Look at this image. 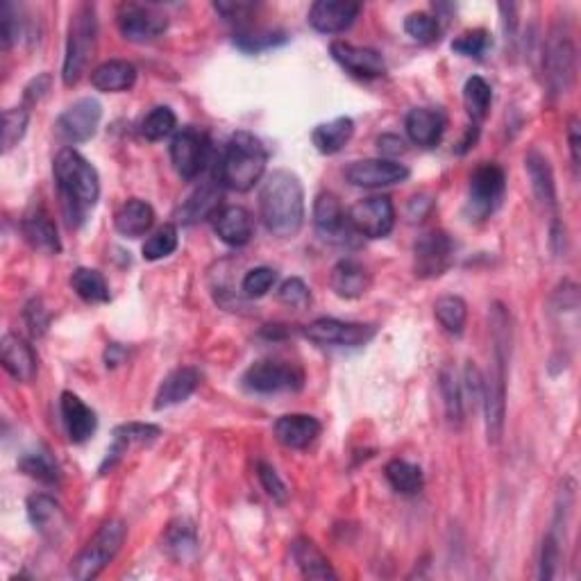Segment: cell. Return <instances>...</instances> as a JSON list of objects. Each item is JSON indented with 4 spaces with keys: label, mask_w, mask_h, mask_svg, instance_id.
I'll return each instance as SVG.
<instances>
[{
    "label": "cell",
    "mask_w": 581,
    "mask_h": 581,
    "mask_svg": "<svg viewBox=\"0 0 581 581\" xmlns=\"http://www.w3.org/2000/svg\"><path fill=\"white\" fill-rule=\"evenodd\" d=\"M155 225V212L146 200L132 198L119 207V212L114 214V227L116 232L123 234L128 239H139L143 234L150 232V227Z\"/></svg>",
    "instance_id": "cell-30"
},
{
    "label": "cell",
    "mask_w": 581,
    "mask_h": 581,
    "mask_svg": "<svg viewBox=\"0 0 581 581\" xmlns=\"http://www.w3.org/2000/svg\"><path fill=\"white\" fill-rule=\"evenodd\" d=\"M162 436V429L150 423H125L114 429V443L107 450V459L100 468V473H105L107 466L112 468L116 459H121L132 445H150Z\"/></svg>",
    "instance_id": "cell-28"
},
{
    "label": "cell",
    "mask_w": 581,
    "mask_h": 581,
    "mask_svg": "<svg viewBox=\"0 0 581 581\" xmlns=\"http://www.w3.org/2000/svg\"><path fill=\"white\" fill-rule=\"evenodd\" d=\"M445 125H448L445 114L434 107H416L404 119V130H407L411 143H416L420 148L439 146Z\"/></svg>",
    "instance_id": "cell-23"
},
{
    "label": "cell",
    "mask_w": 581,
    "mask_h": 581,
    "mask_svg": "<svg viewBox=\"0 0 581 581\" xmlns=\"http://www.w3.org/2000/svg\"><path fill=\"white\" fill-rule=\"evenodd\" d=\"M277 298H280L282 305L293 307V309H307L311 305V291L309 286L300 280V277H291L286 280L280 291H277Z\"/></svg>",
    "instance_id": "cell-51"
},
{
    "label": "cell",
    "mask_w": 581,
    "mask_h": 581,
    "mask_svg": "<svg viewBox=\"0 0 581 581\" xmlns=\"http://www.w3.org/2000/svg\"><path fill=\"white\" fill-rule=\"evenodd\" d=\"M125 536H128V527H125L123 520L105 522L96 536L84 545L78 557L73 559L71 575L78 581L96 579L107 568V563L119 554Z\"/></svg>",
    "instance_id": "cell-6"
},
{
    "label": "cell",
    "mask_w": 581,
    "mask_h": 581,
    "mask_svg": "<svg viewBox=\"0 0 581 581\" xmlns=\"http://www.w3.org/2000/svg\"><path fill=\"white\" fill-rule=\"evenodd\" d=\"M259 214L277 239H293L305 225V189L296 173L273 171L259 191Z\"/></svg>",
    "instance_id": "cell-3"
},
{
    "label": "cell",
    "mask_w": 581,
    "mask_h": 581,
    "mask_svg": "<svg viewBox=\"0 0 581 581\" xmlns=\"http://www.w3.org/2000/svg\"><path fill=\"white\" fill-rule=\"evenodd\" d=\"M218 200H221V193L212 184H205V187L196 189L189 196V200L180 207V221L182 223H196L202 221L205 216H214L218 209Z\"/></svg>",
    "instance_id": "cell-37"
},
{
    "label": "cell",
    "mask_w": 581,
    "mask_h": 581,
    "mask_svg": "<svg viewBox=\"0 0 581 581\" xmlns=\"http://www.w3.org/2000/svg\"><path fill=\"white\" fill-rule=\"evenodd\" d=\"M98 44V16L96 5L82 3L71 16L69 39H66V53L62 66V80L66 87L78 84L87 71L91 57L96 53Z\"/></svg>",
    "instance_id": "cell-5"
},
{
    "label": "cell",
    "mask_w": 581,
    "mask_h": 581,
    "mask_svg": "<svg viewBox=\"0 0 581 581\" xmlns=\"http://www.w3.org/2000/svg\"><path fill=\"white\" fill-rule=\"evenodd\" d=\"M334 62H339L345 71L361 80H375L386 73L384 57L373 48H361L345 44V41H334L330 46Z\"/></svg>",
    "instance_id": "cell-19"
},
{
    "label": "cell",
    "mask_w": 581,
    "mask_h": 581,
    "mask_svg": "<svg viewBox=\"0 0 581 581\" xmlns=\"http://www.w3.org/2000/svg\"><path fill=\"white\" fill-rule=\"evenodd\" d=\"M282 44H286L282 30H241L234 35V46L246 50V53H264V50Z\"/></svg>",
    "instance_id": "cell-42"
},
{
    "label": "cell",
    "mask_w": 581,
    "mask_h": 581,
    "mask_svg": "<svg viewBox=\"0 0 581 581\" xmlns=\"http://www.w3.org/2000/svg\"><path fill=\"white\" fill-rule=\"evenodd\" d=\"M568 143H570V155H572V166L579 168L581 162V128H579V119L572 116L570 125H568Z\"/></svg>",
    "instance_id": "cell-55"
},
{
    "label": "cell",
    "mask_w": 581,
    "mask_h": 581,
    "mask_svg": "<svg viewBox=\"0 0 581 581\" xmlns=\"http://www.w3.org/2000/svg\"><path fill=\"white\" fill-rule=\"evenodd\" d=\"M200 380H202L200 370L193 366H184L173 370V373H168L155 395V409L159 411L166 407H175V404L189 400L200 386Z\"/></svg>",
    "instance_id": "cell-26"
},
{
    "label": "cell",
    "mask_w": 581,
    "mask_h": 581,
    "mask_svg": "<svg viewBox=\"0 0 581 581\" xmlns=\"http://www.w3.org/2000/svg\"><path fill=\"white\" fill-rule=\"evenodd\" d=\"M257 477H259V484L266 491L268 498H273L275 502H280V504L286 502V498H289V491H286V484L282 482V477L277 475V470L271 466V463L259 461L257 463Z\"/></svg>",
    "instance_id": "cell-52"
},
{
    "label": "cell",
    "mask_w": 581,
    "mask_h": 581,
    "mask_svg": "<svg viewBox=\"0 0 581 581\" xmlns=\"http://www.w3.org/2000/svg\"><path fill=\"white\" fill-rule=\"evenodd\" d=\"M409 175L411 171L407 166L386 157L361 159V162H355L345 168V180H348L352 187H361V189L393 187V184L407 182Z\"/></svg>",
    "instance_id": "cell-15"
},
{
    "label": "cell",
    "mask_w": 581,
    "mask_h": 581,
    "mask_svg": "<svg viewBox=\"0 0 581 581\" xmlns=\"http://www.w3.org/2000/svg\"><path fill=\"white\" fill-rule=\"evenodd\" d=\"M477 137H479V128H477V123L468 125L466 134H463V139L459 141V148H457V153H459V155H466L468 150L473 148V143L477 141Z\"/></svg>",
    "instance_id": "cell-58"
},
{
    "label": "cell",
    "mask_w": 581,
    "mask_h": 581,
    "mask_svg": "<svg viewBox=\"0 0 581 581\" xmlns=\"http://www.w3.org/2000/svg\"><path fill=\"white\" fill-rule=\"evenodd\" d=\"M209 143L198 128H182L171 141V162L182 180H196L207 164Z\"/></svg>",
    "instance_id": "cell-14"
},
{
    "label": "cell",
    "mask_w": 581,
    "mask_h": 581,
    "mask_svg": "<svg viewBox=\"0 0 581 581\" xmlns=\"http://www.w3.org/2000/svg\"><path fill=\"white\" fill-rule=\"evenodd\" d=\"M443 402H445V414H448L450 423H461L463 420V398H461V384L454 375L450 366H445L439 375Z\"/></svg>",
    "instance_id": "cell-43"
},
{
    "label": "cell",
    "mask_w": 581,
    "mask_h": 581,
    "mask_svg": "<svg viewBox=\"0 0 581 581\" xmlns=\"http://www.w3.org/2000/svg\"><path fill=\"white\" fill-rule=\"evenodd\" d=\"M48 89H50V75L48 73L39 75V78H35L28 84V87H25V103H28V105L37 103L39 98L46 96Z\"/></svg>",
    "instance_id": "cell-56"
},
{
    "label": "cell",
    "mask_w": 581,
    "mask_h": 581,
    "mask_svg": "<svg viewBox=\"0 0 581 581\" xmlns=\"http://www.w3.org/2000/svg\"><path fill=\"white\" fill-rule=\"evenodd\" d=\"M454 261V243L443 230L423 234L414 246V271L423 280H434L448 273Z\"/></svg>",
    "instance_id": "cell-13"
},
{
    "label": "cell",
    "mask_w": 581,
    "mask_h": 581,
    "mask_svg": "<svg viewBox=\"0 0 581 581\" xmlns=\"http://www.w3.org/2000/svg\"><path fill=\"white\" fill-rule=\"evenodd\" d=\"M21 473H25L32 479H37L41 484L55 486L60 484V468L57 463L50 459L48 452H28L19 459Z\"/></svg>",
    "instance_id": "cell-41"
},
{
    "label": "cell",
    "mask_w": 581,
    "mask_h": 581,
    "mask_svg": "<svg viewBox=\"0 0 581 581\" xmlns=\"http://www.w3.org/2000/svg\"><path fill=\"white\" fill-rule=\"evenodd\" d=\"M30 112L25 107H14L7 109L3 114V150H12L16 143L25 137V130H28Z\"/></svg>",
    "instance_id": "cell-48"
},
{
    "label": "cell",
    "mask_w": 581,
    "mask_h": 581,
    "mask_svg": "<svg viewBox=\"0 0 581 581\" xmlns=\"http://www.w3.org/2000/svg\"><path fill=\"white\" fill-rule=\"evenodd\" d=\"M25 35V21L21 19L19 10L12 3L0 5V44L3 48H12L19 44Z\"/></svg>",
    "instance_id": "cell-47"
},
{
    "label": "cell",
    "mask_w": 581,
    "mask_h": 581,
    "mask_svg": "<svg viewBox=\"0 0 581 581\" xmlns=\"http://www.w3.org/2000/svg\"><path fill=\"white\" fill-rule=\"evenodd\" d=\"M352 134H355V121L350 116H339L334 121L316 125V130L311 132V141H314L318 153L336 155L348 146Z\"/></svg>",
    "instance_id": "cell-32"
},
{
    "label": "cell",
    "mask_w": 581,
    "mask_h": 581,
    "mask_svg": "<svg viewBox=\"0 0 581 581\" xmlns=\"http://www.w3.org/2000/svg\"><path fill=\"white\" fill-rule=\"evenodd\" d=\"M71 286L89 305H103V302H109V298H112L107 280L96 268H78V271H73Z\"/></svg>",
    "instance_id": "cell-36"
},
{
    "label": "cell",
    "mask_w": 581,
    "mask_h": 581,
    "mask_svg": "<svg viewBox=\"0 0 581 581\" xmlns=\"http://www.w3.org/2000/svg\"><path fill=\"white\" fill-rule=\"evenodd\" d=\"M57 193L69 227H82L100 198L98 171L78 150L62 148L53 162Z\"/></svg>",
    "instance_id": "cell-2"
},
{
    "label": "cell",
    "mask_w": 581,
    "mask_h": 581,
    "mask_svg": "<svg viewBox=\"0 0 581 581\" xmlns=\"http://www.w3.org/2000/svg\"><path fill=\"white\" fill-rule=\"evenodd\" d=\"M21 232L25 241L30 243V248H35L41 255H60L62 250L60 234H57L53 218L48 216L44 207H32L30 212L23 216Z\"/></svg>",
    "instance_id": "cell-22"
},
{
    "label": "cell",
    "mask_w": 581,
    "mask_h": 581,
    "mask_svg": "<svg viewBox=\"0 0 581 581\" xmlns=\"http://www.w3.org/2000/svg\"><path fill=\"white\" fill-rule=\"evenodd\" d=\"M134 82H137V69L125 60H109L91 71V84L105 94H121L132 89Z\"/></svg>",
    "instance_id": "cell-31"
},
{
    "label": "cell",
    "mask_w": 581,
    "mask_h": 581,
    "mask_svg": "<svg viewBox=\"0 0 581 581\" xmlns=\"http://www.w3.org/2000/svg\"><path fill=\"white\" fill-rule=\"evenodd\" d=\"M488 46H491V35L484 28L463 32L461 37L452 41L454 53L463 57H475V60H479L486 53Z\"/></svg>",
    "instance_id": "cell-49"
},
{
    "label": "cell",
    "mask_w": 581,
    "mask_h": 581,
    "mask_svg": "<svg viewBox=\"0 0 581 581\" xmlns=\"http://www.w3.org/2000/svg\"><path fill=\"white\" fill-rule=\"evenodd\" d=\"M0 361H3L5 373L16 382L28 384L37 375V355L32 345L19 334L7 332L0 341Z\"/></svg>",
    "instance_id": "cell-20"
},
{
    "label": "cell",
    "mask_w": 581,
    "mask_h": 581,
    "mask_svg": "<svg viewBox=\"0 0 581 581\" xmlns=\"http://www.w3.org/2000/svg\"><path fill=\"white\" fill-rule=\"evenodd\" d=\"M493 103V89L484 78L473 75L463 84V105H466V112L475 123L484 121L488 116V109Z\"/></svg>",
    "instance_id": "cell-38"
},
{
    "label": "cell",
    "mask_w": 581,
    "mask_h": 581,
    "mask_svg": "<svg viewBox=\"0 0 581 581\" xmlns=\"http://www.w3.org/2000/svg\"><path fill=\"white\" fill-rule=\"evenodd\" d=\"M164 550L178 563H189L198 554V534L187 520H175L164 534Z\"/></svg>",
    "instance_id": "cell-35"
},
{
    "label": "cell",
    "mask_w": 581,
    "mask_h": 581,
    "mask_svg": "<svg viewBox=\"0 0 581 581\" xmlns=\"http://www.w3.org/2000/svg\"><path fill=\"white\" fill-rule=\"evenodd\" d=\"M212 221L218 239L232 248L246 246V243H250L252 234H255V221H252V214L246 207L239 205L221 207L212 216Z\"/></svg>",
    "instance_id": "cell-21"
},
{
    "label": "cell",
    "mask_w": 581,
    "mask_h": 581,
    "mask_svg": "<svg viewBox=\"0 0 581 581\" xmlns=\"http://www.w3.org/2000/svg\"><path fill=\"white\" fill-rule=\"evenodd\" d=\"M268 153L255 134L237 132L227 141V148L218 164V180L223 187L246 193L261 180L266 171Z\"/></svg>",
    "instance_id": "cell-4"
},
{
    "label": "cell",
    "mask_w": 581,
    "mask_h": 581,
    "mask_svg": "<svg viewBox=\"0 0 581 581\" xmlns=\"http://www.w3.org/2000/svg\"><path fill=\"white\" fill-rule=\"evenodd\" d=\"M314 227L325 241L348 243L355 232L348 221V212L341 207L334 193H321L314 202Z\"/></svg>",
    "instance_id": "cell-18"
},
{
    "label": "cell",
    "mask_w": 581,
    "mask_h": 581,
    "mask_svg": "<svg viewBox=\"0 0 581 581\" xmlns=\"http://www.w3.org/2000/svg\"><path fill=\"white\" fill-rule=\"evenodd\" d=\"M491 332H493V357L491 370L484 380V414H486V436L488 443H500L507 418V368L511 355V316L500 302L491 309Z\"/></svg>",
    "instance_id": "cell-1"
},
{
    "label": "cell",
    "mask_w": 581,
    "mask_h": 581,
    "mask_svg": "<svg viewBox=\"0 0 581 581\" xmlns=\"http://www.w3.org/2000/svg\"><path fill=\"white\" fill-rule=\"evenodd\" d=\"M243 389L257 395H275V393H296L305 386V370L298 364L289 361H255L246 373H243Z\"/></svg>",
    "instance_id": "cell-8"
},
{
    "label": "cell",
    "mask_w": 581,
    "mask_h": 581,
    "mask_svg": "<svg viewBox=\"0 0 581 581\" xmlns=\"http://www.w3.org/2000/svg\"><path fill=\"white\" fill-rule=\"evenodd\" d=\"M121 359H123V350L119 348V345H116V343L109 345L107 352H105L107 368H109V366H116V364H121Z\"/></svg>",
    "instance_id": "cell-59"
},
{
    "label": "cell",
    "mask_w": 581,
    "mask_h": 581,
    "mask_svg": "<svg viewBox=\"0 0 581 581\" xmlns=\"http://www.w3.org/2000/svg\"><path fill=\"white\" fill-rule=\"evenodd\" d=\"M525 168L538 202L554 209V205H557V187H554V173L547 157L538 153V150H529V155L525 157Z\"/></svg>",
    "instance_id": "cell-33"
},
{
    "label": "cell",
    "mask_w": 581,
    "mask_h": 581,
    "mask_svg": "<svg viewBox=\"0 0 581 581\" xmlns=\"http://www.w3.org/2000/svg\"><path fill=\"white\" fill-rule=\"evenodd\" d=\"M404 30H407V35L418 41V44H434V41H439L441 37L439 19L427 12L409 14L407 21H404Z\"/></svg>",
    "instance_id": "cell-44"
},
{
    "label": "cell",
    "mask_w": 581,
    "mask_h": 581,
    "mask_svg": "<svg viewBox=\"0 0 581 581\" xmlns=\"http://www.w3.org/2000/svg\"><path fill=\"white\" fill-rule=\"evenodd\" d=\"M291 559L305 579H336L330 559L325 557L321 547L311 541V538L300 536L293 541Z\"/></svg>",
    "instance_id": "cell-27"
},
{
    "label": "cell",
    "mask_w": 581,
    "mask_h": 581,
    "mask_svg": "<svg viewBox=\"0 0 581 581\" xmlns=\"http://www.w3.org/2000/svg\"><path fill=\"white\" fill-rule=\"evenodd\" d=\"M375 334V325L345 323L339 321V318H318V321L305 327L307 339L318 345H348V348H357V345L373 341Z\"/></svg>",
    "instance_id": "cell-16"
},
{
    "label": "cell",
    "mask_w": 581,
    "mask_h": 581,
    "mask_svg": "<svg viewBox=\"0 0 581 581\" xmlns=\"http://www.w3.org/2000/svg\"><path fill=\"white\" fill-rule=\"evenodd\" d=\"M178 125V116L171 107H155L141 123V134L148 141H162Z\"/></svg>",
    "instance_id": "cell-45"
},
{
    "label": "cell",
    "mask_w": 581,
    "mask_h": 581,
    "mask_svg": "<svg viewBox=\"0 0 581 581\" xmlns=\"http://www.w3.org/2000/svg\"><path fill=\"white\" fill-rule=\"evenodd\" d=\"M434 316L445 332L459 336L463 332V327H466L468 307L459 296H443L436 300Z\"/></svg>",
    "instance_id": "cell-40"
},
{
    "label": "cell",
    "mask_w": 581,
    "mask_h": 581,
    "mask_svg": "<svg viewBox=\"0 0 581 581\" xmlns=\"http://www.w3.org/2000/svg\"><path fill=\"white\" fill-rule=\"evenodd\" d=\"M60 407H62V418H64L66 432H69V439L73 443L89 441L98 427L96 411L91 409L89 404H84L78 395L71 391L62 393Z\"/></svg>",
    "instance_id": "cell-25"
},
{
    "label": "cell",
    "mask_w": 581,
    "mask_h": 581,
    "mask_svg": "<svg viewBox=\"0 0 581 581\" xmlns=\"http://www.w3.org/2000/svg\"><path fill=\"white\" fill-rule=\"evenodd\" d=\"M330 284L339 298L355 300L368 293L370 273L355 259H341L339 264L332 268Z\"/></svg>",
    "instance_id": "cell-29"
},
{
    "label": "cell",
    "mask_w": 581,
    "mask_h": 581,
    "mask_svg": "<svg viewBox=\"0 0 581 581\" xmlns=\"http://www.w3.org/2000/svg\"><path fill=\"white\" fill-rule=\"evenodd\" d=\"M100 119H103V107L98 100L80 98L71 107H66L60 119L55 121V134L66 146H75V143H84L94 137Z\"/></svg>",
    "instance_id": "cell-10"
},
{
    "label": "cell",
    "mask_w": 581,
    "mask_h": 581,
    "mask_svg": "<svg viewBox=\"0 0 581 581\" xmlns=\"http://www.w3.org/2000/svg\"><path fill=\"white\" fill-rule=\"evenodd\" d=\"M255 7L257 5H252V3H214V10L218 14H223L225 21H234V23L246 21L250 12H255Z\"/></svg>",
    "instance_id": "cell-54"
},
{
    "label": "cell",
    "mask_w": 581,
    "mask_h": 581,
    "mask_svg": "<svg viewBox=\"0 0 581 581\" xmlns=\"http://www.w3.org/2000/svg\"><path fill=\"white\" fill-rule=\"evenodd\" d=\"M577 78V48L572 41L570 30L557 28L552 30L545 48V82L550 87L552 96L568 94Z\"/></svg>",
    "instance_id": "cell-7"
},
{
    "label": "cell",
    "mask_w": 581,
    "mask_h": 581,
    "mask_svg": "<svg viewBox=\"0 0 581 581\" xmlns=\"http://www.w3.org/2000/svg\"><path fill=\"white\" fill-rule=\"evenodd\" d=\"M30 522L44 536H55L64 527V513L60 502L46 493H35L28 498Z\"/></svg>",
    "instance_id": "cell-34"
},
{
    "label": "cell",
    "mask_w": 581,
    "mask_h": 581,
    "mask_svg": "<svg viewBox=\"0 0 581 581\" xmlns=\"http://www.w3.org/2000/svg\"><path fill=\"white\" fill-rule=\"evenodd\" d=\"M175 248H178V227L175 225H162L159 230L143 243V259L157 261L164 259L168 255H173Z\"/></svg>",
    "instance_id": "cell-46"
},
{
    "label": "cell",
    "mask_w": 581,
    "mask_h": 581,
    "mask_svg": "<svg viewBox=\"0 0 581 581\" xmlns=\"http://www.w3.org/2000/svg\"><path fill=\"white\" fill-rule=\"evenodd\" d=\"M275 280H277V271H273V268H268V266H259L246 273L241 289L248 298H261L273 289Z\"/></svg>",
    "instance_id": "cell-50"
},
{
    "label": "cell",
    "mask_w": 581,
    "mask_h": 581,
    "mask_svg": "<svg viewBox=\"0 0 581 581\" xmlns=\"http://www.w3.org/2000/svg\"><path fill=\"white\" fill-rule=\"evenodd\" d=\"M386 479L393 486V491H398L402 495H416L420 488H423V470H420L416 463H409L404 459H393L386 463Z\"/></svg>",
    "instance_id": "cell-39"
},
{
    "label": "cell",
    "mask_w": 581,
    "mask_h": 581,
    "mask_svg": "<svg viewBox=\"0 0 581 581\" xmlns=\"http://www.w3.org/2000/svg\"><path fill=\"white\" fill-rule=\"evenodd\" d=\"M348 221L361 237L384 239L395 225V207L389 196H370L350 207Z\"/></svg>",
    "instance_id": "cell-11"
},
{
    "label": "cell",
    "mask_w": 581,
    "mask_h": 581,
    "mask_svg": "<svg viewBox=\"0 0 581 581\" xmlns=\"http://www.w3.org/2000/svg\"><path fill=\"white\" fill-rule=\"evenodd\" d=\"M116 25H119L121 35L134 41V44H146L162 37L168 28L166 14L157 12L155 5L141 3H123L116 14Z\"/></svg>",
    "instance_id": "cell-12"
},
{
    "label": "cell",
    "mask_w": 581,
    "mask_h": 581,
    "mask_svg": "<svg viewBox=\"0 0 581 581\" xmlns=\"http://www.w3.org/2000/svg\"><path fill=\"white\" fill-rule=\"evenodd\" d=\"M23 318H25V325H28V330H30L32 336H37V339H39V336L46 334L50 316H48V311L44 307V302H41L39 298L30 300L28 305H25Z\"/></svg>",
    "instance_id": "cell-53"
},
{
    "label": "cell",
    "mask_w": 581,
    "mask_h": 581,
    "mask_svg": "<svg viewBox=\"0 0 581 581\" xmlns=\"http://www.w3.org/2000/svg\"><path fill=\"white\" fill-rule=\"evenodd\" d=\"M507 189V175L493 162H484L470 175L468 189V214L475 221H484L498 209L500 200Z\"/></svg>",
    "instance_id": "cell-9"
},
{
    "label": "cell",
    "mask_w": 581,
    "mask_h": 581,
    "mask_svg": "<svg viewBox=\"0 0 581 581\" xmlns=\"http://www.w3.org/2000/svg\"><path fill=\"white\" fill-rule=\"evenodd\" d=\"M377 146H380V153L386 155V159L402 155L404 150H407V146H404V141L398 137V134H384V137L377 139Z\"/></svg>",
    "instance_id": "cell-57"
},
{
    "label": "cell",
    "mask_w": 581,
    "mask_h": 581,
    "mask_svg": "<svg viewBox=\"0 0 581 581\" xmlns=\"http://www.w3.org/2000/svg\"><path fill=\"white\" fill-rule=\"evenodd\" d=\"M275 439L280 441L284 448L291 450H305L321 436V420L307 414H289L277 418L275 423Z\"/></svg>",
    "instance_id": "cell-24"
},
{
    "label": "cell",
    "mask_w": 581,
    "mask_h": 581,
    "mask_svg": "<svg viewBox=\"0 0 581 581\" xmlns=\"http://www.w3.org/2000/svg\"><path fill=\"white\" fill-rule=\"evenodd\" d=\"M361 14V5L352 0H318L309 10V25L323 35H339L352 28Z\"/></svg>",
    "instance_id": "cell-17"
}]
</instances>
